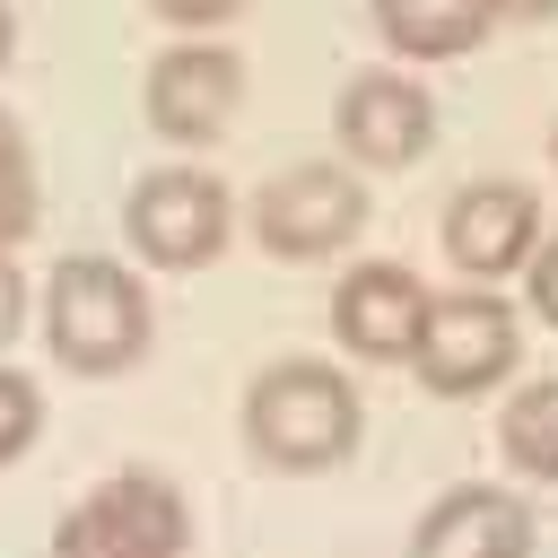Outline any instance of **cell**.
Returning a JSON list of instances; mask_svg holds the SVG:
<instances>
[{"instance_id": "19", "label": "cell", "mask_w": 558, "mask_h": 558, "mask_svg": "<svg viewBox=\"0 0 558 558\" xmlns=\"http://www.w3.org/2000/svg\"><path fill=\"white\" fill-rule=\"evenodd\" d=\"M488 9H497V17H549L558 0H488Z\"/></svg>"}, {"instance_id": "1", "label": "cell", "mask_w": 558, "mask_h": 558, "mask_svg": "<svg viewBox=\"0 0 558 558\" xmlns=\"http://www.w3.org/2000/svg\"><path fill=\"white\" fill-rule=\"evenodd\" d=\"M244 445L270 471H331L357 453V392L323 357H279L244 384Z\"/></svg>"}, {"instance_id": "16", "label": "cell", "mask_w": 558, "mask_h": 558, "mask_svg": "<svg viewBox=\"0 0 558 558\" xmlns=\"http://www.w3.org/2000/svg\"><path fill=\"white\" fill-rule=\"evenodd\" d=\"M523 270H532V279H523L532 314H541V323L558 331V235H549V244H532V262H523Z\"/></svg>"}, {"instance_id": "12", "label": "cell", "mask_w": 558, "mask_h": 558, "mask_svg": "<svg viewBox=\"0 0 558 558\" xmlns=\"http://www.w3.org/2000/svg\"><path fill=\"white\" fill-rule=\"evenodd\" d=\"M488 0H375V26L401 61H453L488 35Z\"/></svg>"}, {"instance_id": "10", "label": "cell", "mask_w": 558, "mask_h": 558, "mask_svg": "<svg viewBox=\"0 0 558 558\" xmlns=\"http://www.w3.org/2000/svg\"><path fill=\"white\" fill-rule=\"evenodd\" d=\"M418 314H427V288H418L401 262H357V270L331 288V331H340V349H357V357H375V366L410 357Z\"/></svg>"}, {"instance_id": "2", "label": "cell", "mask_w": 558, "mask_h": 558, "mask_svg": "<svg viewBox=\"0 0 558 558\" xmlns=\"http://www.w3.org/2000/svg\"><path fill=\"white\" fill-rule=\"evenodd\" d=\"M44 331H52V357L70 375H122L140 366L157 314H148V288L105 262V253H70L52 279H44Z\"/></svg>"}, {"instance_id": "20", "label": "cell", "mask_w": 558, "mask_h": 558, "mask_svg": "<svg viewBox=\"0 0 558 558\" xmlns=\"http://www.w3.org/2000/svg\"><path fill=\"white\" fill-rule=\"evenodd\" d=\"M9 44H17V17H9V0H0V61H9Z\"/></svg>"}, {"instance_id": "13", "label": "cell", "mask_w": 558, "mask_h": 558, "mask_svg": "<svg viewBox=\"0 0 558 558\" xmlns=\"http://www.w3.org/2000/svg\"><path fill=\"white\" fill-rule=\"evenodd\" d=\"M497 445H506V462H514L523 480H558V375H541V384H523V392L506 401Z\"/></svg>"}, {"instance_id": "18", "label": "cell", "mask_w": 558, "mask_h": 558, "mask_svg": "<svg viewBox=\"0 0 558 558\" xmlns=\"http://www.w3.org/2000/svg\"><path fill=\"white\" fill-rule=\"evenodd\" d=\"M157 17H174V26H218V17H235L244 0H148Z\"/></svg>"}, {"instance_id": "5", "label": "cell", "mask_w": 558, "mask_h": 558, "mask_svg": "<svg viewBox=\"0 0 558 558\" xmlns=\"http://www.w3.org/2000/svg\"><path fill=\"white\" fill-rule=\"evenodd\" d=\"M357 227H366V183H357L349 166H331V157L279 166V174L253 192V235H262V253H279V262H323V253H340Z\"/></svg>"}, {"instance_id": "15", "label": "cell", "mask_w": 558, "mask_h": 558, "mask_svg": "<svg viewBox=\"0 0 558 558\" xmlns=\"http://www.w3.org/2000/svg\"><path fill=\"white\" fill-rule=\"evenodd\" d=\"M35 436H44V384L17 375V366H0V471H9Z\"/></svg>"}, {"instance_id": "8", "label": "cell", "mask_w": 558, "mask_h": 558, "mask_svg": "<svg viewBox=\"0 0 558 558\" xmlns=\"http://www.w3.org/2000/svg\"><path fill=\"white\" fill-rule=\"evenodd\" d=\"M331 122H340V148H349L357 166H375V174L418 166L427 140H436V105H427V87L401 78V70H357V78L340 87Z\"/></svg>"}, {"instance_id": "3", "label": "cell", "mask_w": 558, "mask_h": 558, "mask_svg": "<svg viewBox=\"0 0 558 558\" xmlns=\"http://www.w3.org/2000/svg\"><path fill=\"white\" fill-rule=\"evenodd\" d=\"M183 541L192 506L157 471H113L52 523V558H183Z\"/></svg>"}, {"instance_id": "17", "label": "cell", "mask_w": 558, "mask_h": 558, "mask_svg": "<svg viewBox=\"0 0 558 558\" xmlns=\"http://www.w3.org/2000/svg\"><path fill=\"white\" fill-rule=\"evenodd\" d=\"M17 323H26V279H17V262H9V244H0V349L17 340Z\"/></svg>"}, {"instance_id": "9", "label": "cell", "mask_w": 558, "mask_h": 558, "mask_svg": "<svg viewBox=\"0 0 558 558\" xmlns=\"http://www.w3.org/2000/svg\"><path fill=\"white\" fill-rule=\"evenodd\" d=\"M532 244H541V201H532V183H462L453 201H445V253H453V270L462 279H506V270H523L532 262Z\"/></svg>"}, {"instance_id": "14", "label": "cell", "mask_w": 558, "mask_h": 558, "mask_svg": "<svg viewBox=\"0 0 558 558\" xmlns=\"http://www.w3.org/2000/svg\"><path fill=\"white\" fill-rule=\"evenodd\" d=\"M35 148H26V131L0 113V244H17V235H35Z\"/></svg>"}, {"instance_id": "4", "label": "cell", "mask_w": 558, "mask_h": 558, "mask_svg": "<svg viewBox=\"0 0 558 558\" xmlns=\"http://www.w3.org/2000/svg\"><path fill=\"white\" fill-rule=\"evenodd\" d=\"M514 357H523V323H514L506 296H488V288L427 296L418 340H410V366H418V384H427L436 401H471V392L506 384Z\"/></svg>"}, {"instance_id": "7", "label": "cell", "mask_w": 558, "mask_h": 558, "mask_svg": "<svg viewBox=\"0 0 558 558\" xmlns=\"http://www.w3.org/2000/svg\"><path fill=\"white\" fill-rule=\"evenodd\" d=\"M140 105H148V131H157V140L201 148V140H218V131L235 122V105H244V61H235L227 44H174V52L148 61Z\"/></svg>"}, {"instance_id": "6", "label": "cell", "mask_w": 558, "mask_h": 558, "mask_svg": "<svg viewBox=\"0 0 558 558\" xmlns=\"http://www.w3.org/2000/svg\"><path fill=\"white\" fill-rule=\"evenodd\" d=\"M122 227H131L140 262H157V270H201V262L227 244L235 201H227V183H218V174H201V166H157V174H140V183H131Z\"/></svg>"}, {"instance_id": "21", "label": "cell", "mask_w": 558, "mask_h": 558, "mask_svg": "<svg viewBox=\"0 0 558 558\" xmlns=\"http://www.w3.org/2000/svg\"><path fill=\"white\" fill-rule=\"evenodd\" d=\"M549 148H558V131H549Z\"/></svg>"}, {"instance_id": "11", "label": "cell", "mask_w": 558, "mask_h": 558, "mask_svg": "<svg viewBox=\"0 0 558 558\" xmlns=\"http://www.w3.org/2000/svg\"><path fill=\"white\" fill-rule=\"evenodd\" d=\"M410 558H532V506L506 488H445L418 514Z\"/></svg>"}]
</instances>
